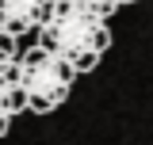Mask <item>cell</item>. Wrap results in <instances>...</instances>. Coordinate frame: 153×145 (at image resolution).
<instances>
[{"label":"cell","instance_id":"obj_1","mask_svg":"<svg viewBox=\"0 0 153 145\" xmlns=\"http://www.w3.org/2000/svg\"><path fill=\"white\" fill-rule=\"evenodd\" d=\"M38 46H46L50 54L65 57L69 65L80 72H92L100 57L111 46V27L107 16L96 12L84 0H54L50 16L38 27Z\"/></svg>","mask_w":153,"mask_h":145},{"label":"cell","instance_id":"obj_2","mask_svg":"<svg viewBox=\"0 0 153 145\" xmlns=\"http://www.w3.org/2000/svg\"><path fill=\"white\" fill-rule=\"evenodd\" d=\"M76 69L65 57L50 54L46 46H31V50H19L16 61V88L23 95V111H35V115H50L57 111L69 92H73Z\"/></svg>","mask_w":153,"mask_h":145},{"label":"cell","instance_id":"obj_3","mask_svg":"<svg viewBox=\"0 0 153 145\" xmlns=\"http://www.w3.org/2000/svg\"><path fill=\"white\" fill-rule=\"evenodd\" d=\"M16 61H19V38L0 31V138L8 134L12 118L23 111V95L16 88Z\"/></svg>","mask_w":153,"mask_h":145},{"label":"cell","instance_id":"obj_4","mask_svg":"<svg viewBox=\"0 0 153 145\" xmlns=\"http://www.w3.org/2000/svg\"><path fill=\"white\" fill-rule=\"evenodd\" d=\"M50 8H54V0H0V31L23 38L42 27Z\"/></svg>","mask_w":153,"mask_h":145},{"label":"cell","instance_id":"obj_5","mask_svg":"<svg viewBox=\"0 0 153 145\" xmlns=\"http://www.w3.org/2000/svg\"><path fill=\"white\" fill-rule=\"evenodd\" d=\"M84 4H92L96 12H103V16L111 19L115 12H119V8H126V4H134V0H84Z\"/></svg>","mask_w":153,"mask_h":145}]
</instances>
